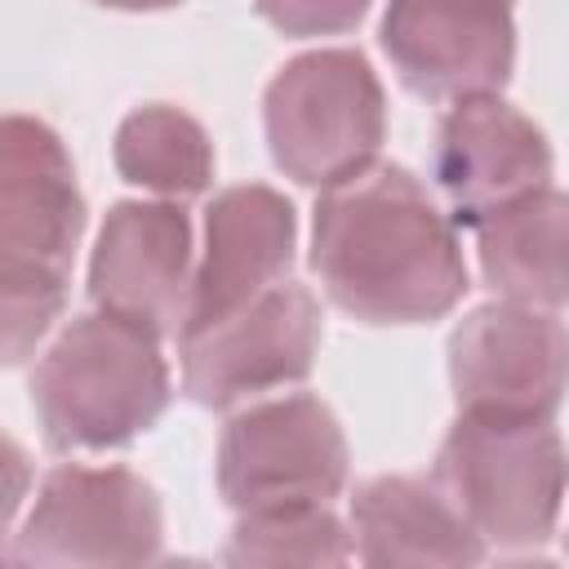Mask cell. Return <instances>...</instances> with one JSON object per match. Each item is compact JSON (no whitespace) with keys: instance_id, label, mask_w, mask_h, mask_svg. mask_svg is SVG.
<instances>
[{"instance_id":"obj_16","label":"cell","mask_w":569,"mask_h":569,"mask_svg":"<svg viewBox=\"0 0 569 569\" xmlns=\"http://www.w3.org/2000/svg\"><path fill=\"white\" fill-rule=\"evenodd\" d=\"M116 173L151 200L182 204L213 182V142L204 124L173 102H142L116 124L111 142Z\"/></svg>"},{"instance_id":"obj_3","label":"cell","mask_w":569,"mask_h":569,"mask_svg":"<svg viewBox=\"0 0 569 569\" xmlns=\"http://www.w3.org/2000/svg\"><path fill=\"white\" fill-rule=\"evenodd\" d=\"M262 129L276 169L320 196L378 169L387 98L360 49L329 44L289 58L262 93Z\"/></svg>"},{"instance_id":"obj_2","label":"cell","mask_w":569,"mask_h":569,"mask_svg":"<svg viewBox=\"0 0 569 569\" xmlns=\"http://www.w3.org/2000/svg\"><path fill=\"white\" fill-rule=\"evenodd\" d=\"M164 338L107 316H71L31 365V413L44 449L107 453L147 436L173 396Z\"/></svg>"},{"instance_id":"obj_9","label":"cell","mask_w":569,"mask_h":569,"mask_svg":"<svg viewBox=\"0 0 569 569\" xmlns=\"http://www.w3.org/2000/svg\"><path fill=\"white\" fill-rule=\"evenodd\" d=\"M196 280V231L182 204L120 200L89 253V302L156 338H182Z\"/></svg>"},{"instance_id":"obj_6","label":"cell","mask_w":569,"mask_h":569,"mask_svg":"<svg viewBox=\"0 0 569 569\" xmlns=\"http://www.w3.org/2000/svg\"><path fill=\"white\" fill-rule=\"evenodd\" d=\"M231 511L333 507L351 480V449L338 413L311 391H284L227 418L213 458Z\"/></svg>"},{"instance_id":"obj_8","label":"cell","mask_w":569,"mask_h":569,"mask_svg":"<svg viewBox=\"0 0 569 569\" xmlns=\"http://www.w3.org/2000/svg\"><path fill=\"white\" fill-rule=\"evenodd\" d=\"M325 342L320 298L289 280L231 320L182 338V396L200 409L258 405L271 391H289L311 378Z\"/></svg>"},{"instance_id":"obj_1","label":"cell","mask_w":569,"mask_h":569,"mask_svg":"<svg viewBox=\"0 0 569 569\" xmlns=\"http://www.w3.org/2000/svg\"><path fill=\"white\" fill-rule=\"evenodd\" d=\"M311 271L360 325H431L467 293L458 222L405 164H378L316 200Z\"/></svg>"},{"instance_id":"obj_20","label":"cell","mask_w":569,"mask_h":569,"mask_svg":"<svg viewBox=\"0 0 569 569\" xmlns=\"http://www.w3.org/2000/svg\"><path fill=\"white\" fill-rule=\"evenodd\" d=\"M493 569H560V565L542 560V556H511V560H498Z\"/></svg>"},{"instance_id":"obj_11","label":"cell","mask_w":569,"mask_h":569,"mask_svg":"<svg viewBox=\"0 0 569 569\" xmlns=\"http://www.w3.org/2000/svg\"><path fill=\"white\" fill-rule=\"evenodd\" d=\"M551 169L547 133L498 93L462 98L436 124L431 178L458 227L476 231L498 209L551 187Z\"/></svg>"},{"instance_id":"obj_10","label":"cell","mask_w":569,"mask_h":569,"mask_svg":"<svg viewBox=\"0 0 569 569\" xmlns=\"http://www.w3.org/2000/svg\"><path fill=\"white\" fill-rule=\"evenodd\" d=\"M84 236V196L67 142L36 116L0 129V280H71Z\"/></svg>"},{"instance_id":"obj_23","label":"cell","mask_w":569,"mask_h":569,"mask_svg":"<svg viewBox=\"0 0 569 569\" xmlns=\"http://www.w3.org/2000/svg\"><path fill=\"white\" fill-rule=\"evenodd\" d=\"M565 551H569V533H565Z\"/></svg>"},{"instance_id":"obj_18","label":"cell","mask_w":569,"mask_h":569,"mask_svg":"<svg viewBox=\"0 0 569 569\" xmlns=\"http://www.w3.org/2000/svg\"><path fill=\"white\" fill-rule=\"evenodd\" d=\"M258 13L289 36H342L369 9L365 4H262Z\"/></svg>"},{"instance_id":"obj_12","label":"cell","mask_w":569,"mask_h":569,"mask_svg":"<svg viewBox=\"0 0 569 569\" xmlns=\"http://www.w3.org/2000/svg\"><path fill=\"white\" fill-rule=\"evenodd\" d=\"M298 249V213L267 182H240L209 200L204 244L196 253L191 307L182 338H196L258 298L289 284ZM178 338V342H182Z\"/></svg>"},{"instance_id":"obj_13","label":"cell","mask_w":569,"mask_h":569,"mask_svg":"<svg viewBox=\"0 0 569 569\" xmlns=\"http://www.w3.org/2000/svg\"><path fill=\"white\" fill-rule=\"evenodd\" d=\"M378 44L396 80L427 102H462L498 93L516 67L511 9L471 4H391Z\"/></svg>"},{"instance_id":"obj_21","label":"cell","mask_w":569,"mask_h":569,"mask_svg":"<svg viewBox=\"0 0 569 569\" xmlns=\"http://www.w3.org/2000/svg\"><path fill=\"white\" fill-rule=\"evenodd\" d=\"M156 569H213V565H204L200 556H164Z\"/></svg>"},{"instance_id":"obj_14","label":"cell","mask_w":569,"mask_h":569,"mask_svg":"<svg viewBox=\"0 0 569 569\" xmlns=\"http://www.w3.org/2000/svg\"><path fill=\"white\" fill-rule=\"evenodd\" d=\"M360 569H485L489 542L431 476H369L347 507Z\"/></svg>"},{"instance_id":"obj_5","label":"cell","mask_w":569,"mask_h":569,"mask_svg":"<svg viewBox=\"0 0 569 569\" xmlns=\"http://www.w3.org/2000/svg\"><path fill=\"white\" fill-rule=\"evenodd\" d=\"M27 569H156L164 507L151 480L116 462H58L31 489L4 542Z\"/></svg>"},{"instance_id":"obj_17","label":"cell","mask_w":569,"mask_h":569,"mask_svg":"<svg viewBox=\"0 0 569 569\" xmlns=\"http://www.w3.org/2000/svg\"><path fill=\"white\" fill-rule=\"evenodd\" d=\"M222 569H356L351 525L333 507L249 511L222 542Z\"/></svg>"},{"instance_id":"obj_4","label":"cell","mask_w":569,"mask_h":569,"mask_svg":"<svg viewBox=\"0 0 569 569\" xmlns=\"http://www.w3.org/2000/svg\"><path fill=\"white\" fill-rule=\"evenodd\" d=\"M431 485L489 547L529 551L542 547L560 525L569 449L556 422H498L458 413L436 449Z\"/></svg>"},{"instance_id":"obj_7","label":"cell","mask_w":569,"mask_h":569,"mask_svg":"<svg viewBox=\"0 0 569 569\" xmlns=\"http://www.w3.org/2000/svg\"><path fill=\"white\" fill-rule=\"evenodd\" d=\"M458 413L498 422H556L569 396V325L520 302L471 307L449 333Z\"/></svg>"},{"instance_id":"obj_15","label":"cell","mask_w":569,"mask_h":569,"mask_svg":"<svg viewBox=\"0 0 569 569\" xmlns=\"http://www.w3.org/2000/svg\"><path fill=\"white\" fill-rule=\"evenodd\" d=\"M476 262L498 302L569 307V191L542 187L476 227Z\"/></svg>"},{"instance_id":"obj_22","label":"cell","mask_w":569,"mask_h":569,"mask_svg":"<svg viewBox=\"0 0 569 569\" xmlns=\"http://www.w3.org/2000/svg\"><path fill=\"white\" fill-rule=\"evenodd\" d=\"M4 569H27V565H22V560H18V556L4 547Z\"/></svg>"},{"instance_id":"obj_19","label":"cell","mask_w":569,"mask_h":569,"mask_svg":"<svg viewBox=\"0 0 569 569\" xmlns=\"http://www.w3.org/2000/svg\"><path fill=\"white\" fill-rule=\"evenodd\" d=\"M4 471H9V489H4V511H9V529L22 520V502H31V493H27V453H22V445L9 436L4 440Z\"/></svg>"}]
</instances>
